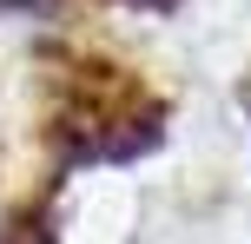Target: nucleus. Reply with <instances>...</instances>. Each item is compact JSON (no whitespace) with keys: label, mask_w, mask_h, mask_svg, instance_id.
<instances>
[{"label":"nucleus","mask_w":251,"mask_h":244,"mask_svg":"<svg viewBox=\"0 0 251 244\" xmlns=\"http://www.w3.org/2000/svg\"><path fill=\"white\" fill-rule=\"evenodd\" d=\"M0 244H60L53 238V211L47 205H20L0 218Z\"/></svg>","instance_id":"1"},{"label":"nucleus","mask_w":251,"mask_h":244,"mask_svg":"<svg viewBox=\"0 0 251 244\" xmlns=\"http://www.w3.org/2000/svg\"><path fill=\"white\" fill-rule=\"evenodd\" d=\"M126 7H146V13H172L178 0H126Z\"/></svg>","instance_id":"2"},{"label":"nucleus","mask_w":251,"mask_h":244,"mask_svg":"<svg viewBox=\"0 0 251 244\" xmlns=\"http://www.w3.org/2000/svg\"><path fill=\"white\" fill-rule=\"evenodd\" d=\"M0 7H13V13H40V7H53V0H0Z\"/></svg>","instance_id":"3"},{"label":"nucleus","mask_w":251,"mask_h":244,"mask_svg":"<svg viewBox=\"0 0 251 244\" xmlns=\"http://www.w3.org/2000/svg\"><path fill=\"white\" fill-rule=\"evenodd\" d=\"M245 112H251V92H245Z\"/></svg>","instance_id":"4"}]
</instances>
